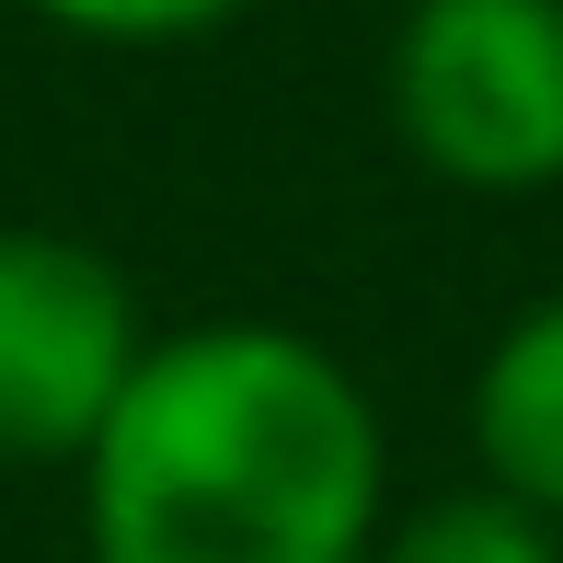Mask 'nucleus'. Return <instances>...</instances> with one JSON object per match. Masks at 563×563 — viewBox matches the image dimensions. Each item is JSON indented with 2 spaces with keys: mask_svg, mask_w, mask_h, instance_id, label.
<instances>
[{
  "mask_svg": "<svg viewBox=\"0 0 563 563\" xmlns=\"http://www.w3.org/2000/svg\"><path fill=\"white\" fill-rule=\"evenodd\" d=\"M379 529V402L299 322L150 334L115 426L81 460L92 563H368Z\"/></svg>",
  "mask_w": 563,
  "mask_h": 563,
  "instance_id": "1",
  "label": "nucleus"
},
{
  "mask_svg": "<svg viewBox=\"0 0 563 563\" xmlns=\"http://www.w3.org/2000/svg\"><path fill=\"white\" fill-rule=\"evenodd\" d=\"M139 356L150 322L104 242L0 219V472H81Z\"/></svg>",
  "mask_w": 563,
  "mask_h": 563,
  "instance_id": "3",
  "label": "nucleus"
},
{
  "mask_svg": "<svg viewBox=\"0 0 563 563\" xmlns=\"http://www.w3.org/2000/svg\"><path fill=\"white\" fill-rule=\"evenodd\" d=\"M391 139L449 196H552L563 0H415L391 35Z\"/></svg>",
  "mask_w": 563,
  "mask_h": 563,
  "instance_id": "2",
  "label": "nucleus"
},
{
  "mask_svg": "<svg viewBox=\"0 0 563 563\" xmlns=\"http://www.w3.org/2000/svg\"><path fill=\"white\" fill-rule=\"evenodd\" d=\"M368 563H563V529L541 518V506L495 495V483H460V495L402 506Z\"/></svg>",
  "mask_w": 563,
  "mask_h": 563,
  "instance_id": "5",
  "label": "nucleus"
},
{
  "mask_svg": "<svg viewBox=\"0 0 563 563\" xmlns=\"http://www.w3.org/2000/svg\"><path fill=\"white\" fill-rule=\"evenodd\" d=\"M472 483L541 506L563 529V288L506 311L472 368Z\"/></svg>",
  "mask_w": 563,
  "mask_h": 563,
  "instance_id": "4",
  "label": "nucleus"
},
{
  "mask_svg": "<svg viewBox=\"0 0 563 563\" xmlns=\"http://www.w3.org/2000/svg\"><path fill=\"white\" fill-rule=\"evenodd\" d=\"M402 12H415V0H402Z\"/></svg>",
  "mask_w": 563,
  "mask_h": 563,
  "instance_id": "7",
  "label": "nucleus"
},
{
  "mask_svg": "<svg viewBox=\"0 0 563 563\" xmlns=\"http://www.w3.org/2000/svg\"><path fill=\"white\" fill-rule=\"evenodd\" d=\"M23 12L81 46H196V35H230L253 0H23Z\"/></svg>",
  "mask_w": 563,
  "mask_h": 563,
  "instance_id": "6",
  "label": "nucleus"
}]
</instances>
